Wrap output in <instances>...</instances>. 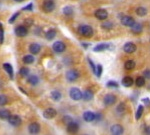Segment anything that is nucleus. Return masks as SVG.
<instances>
[{
  "label": "nucleus",
  "instance_id": "f257e3e1",
  "mask_svg": "<svg viewBox=\"0 0 150 135\" xmlns=\"http://www.w3.org/2000/svg\"><path fill=\"white\" fill-rule=\"evenodd\" d=\"M78 33L80 34L81 36L83 37H86V38H90L93 36V28L89 25H80L78 27Z\"/></svg>",
  "mask_w": 150,
  "mask_h": 135
},
{
  "label": "nucleus",
  "instance_id": "f03ea898",
  "mask_svg": "<svg viewBox=\"0 0 150 135\" xmlns=\"http://www.w3.org/2000/svg\"><path fill=\"white\" fill-rule=\"evenodd\" d=\"M79 76H80V74H79L78 70H76V69H70L65 74V77H66L68 82H74V81H76L79 78Z\"/></svg>",
  "mask_w": 150,
  "mask_h": 135
},
{
  "label": "nucleus",
  "instance_id": "7ed1b4c3",
  "mask_svg": "<svg viewBox=\"0 0 150 135\" xmlns=\"http://www.w3.org/2000/svg\"><path fill=\"white\" fill-rule=\"evenodd\" d=\"M69 96L72 100L79 101L82 99V91L77 87H72L69 90Z\"/></svg>",
  "mask_w": 150,
  "mask_h": 135
},
{
  "label": "nucleus",
  "instance_id": "20e7f679",
  "mask_svg": "<svg viewBox=\"0 0 150 135\" xmlns=\"http://www.w3.org/2000/svg\"><path fill=\"white\" fill-rule=\"evenodd\" d=\"M52 49L55 53H63L66 49V45L63 41H55L52 44Z\"/></svg>",
  "mask_w": 150,
  "mask_h": 135
},
{
  "label": "nucleus",
  "instance_id": "39448f33",
  "mask_svg": "<svg viewBox=\"0 0 150 135\" xmlns=\"http://www.w3.org/2000/svg\"><path fill=\"white\" fill-rule=\"evenodd\" d=\"M42 8L44 12L50 13L55 9V2L53 0H44L42 4Z\"/></svg>",
  "mask_w": 150,
  "mask_h": 135
},
{
  "label": "nucleus",
  "instance_id": "423d86ee",
  "mask_svg": "<svg viewBox=\"0 0 150 135\" xmlns=\"http://www.w3.org/2000/svg\"><path fill=\"white\" fill-rule=\"evenodd\" d=\"M66 131L69 134H76L79 131V124L75 121H71L66 124Z\"/></svg>",
  "mask_w": 150,
  "mask_h": 135
},
{
  "label": "nucleus",
  "instance_id": "0eeeda50",
  "mask_svg": "<svg viewBox=\"0 0 150 135\" xmlns=\"http://www.w3.org/2000/svg\"><path fill=\"white\" fill-rule=\"evenodd\" d=\"M40 130H41V127L38 122H32V123H30L28 125V132H29V134H31V135L39 134Z\"/></svg>",
  "mask_w": 150,
  "mask_h": 135
},
{
  "label": "nucleus",
  "instance_id": "6e6552de",
  "mask_svg": "<svg viewBox=\"0 0 150 135\" xmlns=\"http://www.w3.org/2000/svg\"><path fill=\"white\" fill-rule=\"evenodd\" d=\"M7 121H8V123L12 125V126L14 127H17L19 126V125H21V123H22V119H21V117L19 116V115H10V117L7 119Z\"/></svg>",
  "mask_w": 150,
  "mask_h": 135
},
{
  "label": "nucleus",
  "instance_id": "1a4fd4ad",
  "mask_svg": "<svg viewBox=\"0 0 150 135\" xmlns=\"http://www.w3.org/2000/svg\"><path fill=\"white\" fill-rule=\"evenodd\" d=\"M116 100H117V98H116L115 95H113V94H106L103 98V103L105 106H111L115 104Z\"/></svg>",
  "mask_w": 150,
  "mask_h": 135
},
{
  "label": "nucleus",
  "instance_id": "9d476101",
  "mask_svg": "<svg viewBox=\"0 0 150 135\" xmlns=\"http://www.w3.org/2000/svg\"><path fill=\"white\" fill-rule=\"evenodd\" d=\"M57 115V111L55 108H52V107H49L47 109H45L43 111V116L46 119H53L54 117H56Z\"/></svg>",
  "mask_w": 150,
  "mask_h": 135
},
{
  "label": "nucleus",
  "instance_id": "9b49d317",
  "mask_svg": "<svg viewBox=\"0 0 150 135\" xmlns=\"http://www.w3.org/2000/svg\"><path fill=\"white\" fill-rule=\"evenodd\" d=\"M15 34L18 37H25L28 34V29L25 25H19L15 28Z\"/></svg>",
  "mask_w": 150,
  "mask_h": 135
},
{
  "label": "nucleus",
  "instance_id": "f8f14e48",
  "mask_svg": "<svg viewBox=\"0 0 150 135\" xmlns=\"http://www.w3.org/2000/svg\"><path fill=\"white\" fill-rule=\"evenodd\" d=\"M136 49H137L136 45L133 42H127V43H125L124 46H123V51L125 53H127V54H132V53H134L136 51Z\"/></svg>",
  "mask_w": 150,
  "mask_h": 135
},
{
  "label": "nucleus",
  "instance_id": "ddd939ff",
  "mask_svg": "<svg viewBox=\"0 0 150 135\" xmlns=\"http://www.w3.org/2000/svg\"><path fill=\"white\" fill-rule=\"evenodd\" d=\"M95 17L98 19V20H106L108 17V12L103 8H100V9H97L94 13Z\"/></svg>",
  "mask_w": 150,
  "mask_h": 135
},
{
  "label": "nucleus",
  "instance_id": "4468645a",
  "mask_svg": "<svg viewBox=\"0 0 150 135\" xmlns=\"http://www.w3.org/2000/svg\"><path fill=\"white\" fill-rule=\"evenodd\" d=\"M110 132L111 134H114V135H122L123 132H124V128L120 124H113L110 127Z\"/></svg>",
  "mask_w": 150,
  "mask_h": 135
},
{
  "label": "nucleus",
  "instance_id": "2eb2a0df",
  "mask_svg": "<svg viewBox=\"0 0 150 135\" xmlns=\"http://www.w3.org/2000/svg\"><path fill=\"white\" fill-rule=\"evenodd\" d=\"M121 23L123 24L124 26H127V27H131L133 24L135 23V20L132 16H128V15H125L123 16L121 18Z\"/></svg>",
  "mask_w": 150,
  "mask_h": 135
},
{
  "label": "nucleus",
  "instance_id": "dca6fc26",
  "mask_svg": "<svg viewBox=\"0 0 150 135\" xmlns=\"http://www.w3.org/2000/svg\"><path fill=\"white\" fill-rule=\"evenodd\" d=\"M29 52L31 53L32 55H36L38 54L40 51H41V45L38 44V43H31L30 45H29Z\"/></svg>",
  "mask_w": 150,
  "mask_h": 135
},
{
  "label": "nucleus",
  "instance_id": "f3484780",
  "mask_svg": "<svg viewBox=\"0 0 150 135\" xmlns=\"http://www.w3.org/2000/svg\"><path fill=\"white\" fill-rule=\"evenodd\" d=\"M95 118H96L95 113L92 111H85L83 113V120L85 122H88V123L93 122L95 120Z\"/></svg>",
  "mask_w": 150,
  "mask_h": 135
},
{
  "label": "nucleus",
  "instance_id": "a211bd4d",
  "mask_svg": "<svg viewBox=\"0 0 150 135\" xmlns=\"http://www.w3.org/2000/svg\"><path fill=\"white\" fill-rule=\"evenodd\" d=\"M94 97V94L90 89H86L84 92H82V99L84 101H90Z\"/></svg>",
  "mask_w": 150,
  "mask_h": 135
},
{
  "label": "nucleus",
  "instance_id": "6ab92c4d",
  "mask_svg": "<svg viewBox=\"0 0 150 135\" xmlns=\"http://www.w3.org/2000/svg\"><path fill=\"white\" fill-rule=\"evenodd\" d=\"M3 69L6 71V73L8 74L9 77H10L11 79H13V77H14V70H13V67H12V65L10 63H4L3 64Z\"/></svg>",
  "mask_w": 150,
  "mask_h": 135
},
{
  "label": "nucleus",
  "instance_id": "aec40b11",
  "mask_svg": "<svg viewBox=\"0 0 150 135\" xmlns=\"http://www.w3.org/2000/svg\"><path fill=\"white\" fill-rule=\"evenodd\" d=\"M130 28H131V31L134 34H140V33H142V31H143V27H142L141 24L138 22H135Z\"/></svg>",
  "mask_w": 150,
  "mask_h": 135
},
{
  "label": "nucleus",
  "instance_id": "412c9836",
  "mask_svg": "<svg viewBox=\"0 0 150 135\" xmlns=\"http://www.w3.org/2000/svg\"><path fill=\"white\" fill-rule=\"evenodd\" d=\"M110 45L107 44V43H100V44H97L95 47L93 48V51L94 52H102L104 50L108 49Z\"/></svg>",
  "mask_w": 150,
  "mask_h": 135
},
{
  "label": "nucleus",
  "instance_id": "4be33fe9",
  "mask_svg": "<svg viewBox=\"0 0 150 135\" xmlns=\"http://www.w3.org/2000/svg\"><path fill=\"white\" fill-rule=\"evenodd\" d=\"M122 85L124 86V87H131L133 85V83H134V80H133L132 77L130 76H125L124 78L122 79Z\"/></svg>",
  "mask_w": 150,
  "mask_h": 135
},
{
  "label": "nucleus",
  "instance_id": "5701e85b",
  "mask_svg": "<svg viewBox=\"0 0 150 135\" xmlns=\"http://www.w3.org/2000/svg\"><path fill=\"white\" fill-rule=\"evenodd\" d=\"M27 82L32 86H36L39 83V78L37 75H28L27 76Z\"/></svg>",
  "mask_w": 150,
  "mask_h": 135
},
{
  "label": "nucleus",
  "instance_id": "b1692460",
  "mask_svg": "<svg viewBox=\"0 0 150 135\" xmlns=\"http://www.w3.org/2000/svg\"><path fill=\"white\" fill-rule=\"evenodd\" d=\"M50 97L54 101H59V100H61V98H62V94L58 90H53L51 91V93H50Z\"/></svg>",
  "mask_w": 150,
  "mask_h": 135
},
{
  "label": "nucleus",
  "instance_id": "393cba45",
  "mask_svg": "<svg viewBox=\"0 0 150 135\" xmlns=\"http://www.w3.org/2000/svg\"><path fill=\"white\" fill-rule=\"evenodd\" d=\"M11 115L10 110L8 109H0V119L2 120H7Z\"/></svg>",
  "mask_w": 150,
  "mask_h": 135
},
{
  "label": "nucleus",
  "instance_id": "a878e982",
  "mask_svg": "<svg viewBox=\"0 0 150 135\" xmlns=\"http://www.w3.org/2000/svg\"><path fill=\"white\" fill-rule=\"evenodd\" d=\"M135 65H136V63H135L134 60H127L124 63V68L126 70H133L135 68Z\"/></svg>",
  "mask_w": 150,
  "mask_h": 135
},
{
  "label": "nucleus",
  "instance_id": "bb28decb",
  "mask_svg": "<svg viewBox=\"0 0 150 135\" xmlns=\"http://www.w3.org/2000/svg\"><path fill=\"white\" fill-rule=\"evenodd\" d=\"M56 34L57 33H56V30L55 29H49L46 33H45V38H46L47 40H52L55 38Z\"/></svg>",
  "mask_w": 150,
  "mask_h": 135
},
{
  "label": "nucleus",
  "instance_id": "cd10ccee",
  "mask_svg": "<svg viewBox=\"0 0 150 135\" xmlns=\"http://www.w3.org/2000/svg\"><path fill=\"white\" fill-rule=\"evenodd\" d=\"M23 63L24 64H32L33 62H34V56H33L32 54H27V55H25V56L23 57Z\"/></svg>",
  "mask_w": 150,
  "mask_h": 135
},
{
  "label": "nucleus",
  "instance_id": "c85d7f7f",
  "mask_svg": "<svg viewBox=\"0 0 150 135\" xmlns=\"http://www.w3.org/2000/svg\"><path fill=\"white\" fill-rule=\"evenodd\" d=\"M135 84L137 87H143L145 85V78L143 76H138L135 80Z\"/></svg>",
  "mask_w": 150,
  "mask_h": 135
},
{
  "label": "nucleus",
  "instance_id": "c756f323",
  "mask_svg": "<svg viewBox=\"0 0 150 135\" xmlns=\"http://www.w3.org/2000/svg\"><path fill=\"white\" fill-rule=\"evenodd\" d=\"M143 110H144L143 105H139L138 108H137V110H136V113H135V119L139 120L140 118H141L142 114H143Z\"/></svg>",
  "mask_w": 150,
  "mask_h": 135
},
{
  "label": "nucleus",
  "instance_id": "7c9ffc66",
  "mask_svg": "<svg viewBox=\"0 0 150 135\" xmlns=\"http://www.w3.org/2000/svg\"><path fill=\"white\" fill-rule=\"evenodd\" d=\"M113 23L111 22V21H106V22H103L101 24V27H102V29L104 30H111L113 28Z\"/></svg>",
  "mask_w": 150,
  "mask_h": 135
},
{
  "label": "nucleus",
  "instance_id": "2f4dec72",
  "mask_svg": "<svg viewBox=\"0 0 150 135\" xmlns=\"http://www.w3.org/2000/svg\"><path fill=\"white\" fill-rule=\"evenodd\" d=\"M125 110H126V106H125L124 103H120V104L117 106V108H116V112L119 115H122L123 113L125 112Z\"/></svg>",
  "mask_w": 150,
  "mask_h": 135
},
{
  "label": "nucleus",
  "instance_id": "473e14b6",
  "mask_svg": "<svg viewBox=\"0 0 150 135\" xmlns=\"http://www.w3.org/2000/svg\"><path fill=\"white\" fill-rule=\"evenodd\" d=\"M63 14L65 16H72V14H73V8L71 6H65L63 8Z\"/></svg>",
  "mask_w": 150,
  "mask_h": 135
},
{
  "label": "nucleus",
  "instance_id": "72a5a7b5",
  "mask_svg": "<svg viewBox=\"0 0 150 135\" xmlns=\"http://www.w3.org/2000/svg\"><path fill=\"white\" fill-rule=\"evenodd\" d=\"M29 68L27 67H21L20 70H19V74H20V76L22 77H27L29 75Z\"/></svg>",
  "mask_w": 150,
  "mask_h": 135
},
{
  "label": "nucleus",
  "instance_id": "f704fd0d",
  "mask_svg": "<svg viewBox=\"0 0 150 135\" xmlns=\"http://www.w3.org/2000/svg\"><path fill=\"white\" fill-rule=\"evenodd\" d=\"M136 14L138 16H144L147 14V9L145 7H138L136 9Z\"/></svg>",
  "mask_w": 150,
  "mask_h": 135
},
{
  "label": "nucleus",
  "instance_id": "c9c22d12",
  "mask_svg": "<svg viewBox=\"0 0 150 135\" xmlns=\"http://www.w3.org/2000/svg\"><path fill=\"white\" fill-rule=\"evenodd\" d=\"M8 103V97L4 94H0V106H5Z\"/></svg>",
  "mask_w": 150,
  "mask_h": 135
},
{
  "label": "nucleus",
  "instance_id": "e433bc0d",
  "mask_svg": "<svg viewBox=\"0 0 150 135\" xmlns=\"http://www.w3.org/2000/svg\"><path fill=\"white\" fill-rule=\"evenodd\" d=\"M102 71H103V67L101 64H98L96 66V69H95V75L97 77H100L101 74H102Z\"/></svg>",
  "mask_w": 150,
  "mask_h": 135
},
{
  "label": "nucleus",
  "instance_id": "4c0bfd02",
  "mask_svg": "<svg viewBox=\"0 0 150 135\" xmlns=\"http://www.w3.org/2000/svg\"><path fill=\"white\" fill-rule=\"evenodd\" d=\"M107 87H112V88H118V83L116 81H113V80H110L108 81L107 84H106Z\"/></svg>",
  "mask_w": 150,
  "mask_h": 135
},
{
  "label": "nucleus",
  "instance_id": "58836bf2",
  "mask_svg": "<svg viewBox=\"0 0 150 135\" xmlns=\"http://www.w3.org/2000/svg\"><path fill=\"white\" fill-rule=\"evenodd\" d=\"M4 41V30H3V26L0 23V44H2Z\"/></svg>",
  "mask_w": 150,
  "mask_h": 135
},
{
  "label": "nucleus",
  "instance_id": "ea45409f",
  "mask_svg": "<svg viewBox=\"0 0 150 135\" xmlns=\"http://www.w3.org/2000/svg\"><path fill=\"white\" fill-rule=\"evenodd\" d=\"M18 16H19V12H16V13H14L13 15L11 16V18L9 19L8 22H9V23H14V21H15L16 19H17Z\"/></svg>",
  "mask_w": 150,
  "mask_h": 135
},
{
  "label": "nucleus",
  "instance_id": "a19ab883",
  "mask_svg": "<svg viewBox=\"0 0 150 135\" xmlns=\"http://www.w3.org/2000/svg\"><path fill=\"white\" fill-rule=\"evenodd\" d=\"M63 121H64V123H69V122H71V121H73V119H72V117L71 116H69V115H65V116H63Z\"/></svg>",
  "mask_w": 150,
  "mask_h": 135
},
{
  "label": "nucleus",
  "instance_id": "79ce46f5",
  "mask_svg": "<svg viewBox=\"0 0 150 135\" xmlns=\"http://www.w3.org/2000/svg\"><path fill=\"white\" fill-rule=\"evenodd\" d=\"M88 63H89V65H90L91 69H92V72H93V73H95V69H96V66H95V65H94L93 61H92V60H91L90 58H88Z\"/></svg>",
  "mask_w": 150,
  "mask_h": 135
},
{
  "label": "nucleus",
  "instance_id": "37998d69",
  "mask_svg": "<svg viewBox=\"0 0 150 135\" xmlns=\"http://www.w3.org/2000/svg\"><path fill=\"white\" fill-rule=\"evenodd\" d=\"M23 10L32 11V10H33V4H32V3H29L28 5H26L25 7H23Z\"/></svg>",
  "mask_w": 150,
  "mask_h": 135
},
{
  "label": "nucleus",
  "instance_id": "c03bdc74",
  "mask_svg": "<svg viewBox=\"0 0 150 135\" xmlns=\"http://www.w3.org/2000/svg\"><path fill=\"white\" fill-rule=\"evenodd\" d=\"M143 77L146 79H150V69H146L143 72Z\"/></svg>",
  "mask_w": 150,
  "mask_h": 135
},
{
  "label": "nucleus",
  "instance_id": "a18cd8bd",
  "mask_svg": "<svg viewBox=\"0 0 150 135\" xmlns=\"http://www.w3.org/2000/svg\"><path fill=\"white\" fill-rule=\"evenodd\" d=\"M144 134L145 135H150V126H145V128H144Z\"/></svg>",
  "mask_w": 150,
  "mask_h": 135
},
{
  "label": "nucleus",
  "instance_id": "49530a36",
  "mask_svg": "<svg viewBox=\"0 0 150 135\" xmlns=\"http://www.w3.org/2000/svg\"><path fill=\"white\" fill-rule=\"evenodd\" d=\"M32 23H33V21H32V20H30V19H28V20H25V24H26L27 26L32 25Z\"/></svg>",
  "mask_w": 150,
  "mask_h": 135
},
{
  "label": "nucleus",
  "instance_id": "de8ad7c7",
  "mask_svg": "<svg viewBox=\"0 0 150 135\" xmlns=\"http://www.w3.org/2000/svg\"><path fill=\"white\" fill-rule=\"evenodd\" d=\"M15 2H18V3H21V2H23L24 0H14Z\"/></svg>",
  "mask_w": 150,
  "mask_h": 135
},
{
  "label": "nucleus",
  "instance_id": "09e8293b",
  "mask_svg": "<svg viewBox=\"0 0 150 135\" xmlns=\"http://www.w3.org/2000/svg\"><path fill=\"white\" fill-rule=\"evenodd\" d=\"M111 135H114V134H111Z\"/></svg>",
  "mask_w": 150,
  "mask_h": 135
}]
</instances>
